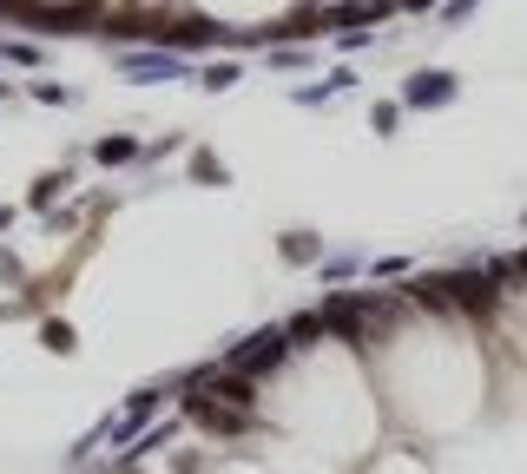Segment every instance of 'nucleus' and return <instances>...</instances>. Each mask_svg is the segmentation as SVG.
Wrapping results in <instances>:
<instances>
[{
  "mask_svg": "<svg viewBox=\"0 0 527 474\" xmlns=\"http://www.w3.org/2000/svg\"><path fill=\"white\" fill-rule=\"evenodd\" d=\"M178 402H185V422H198L205 435H218V442H238V435H251V428H257V415H251V409H231V402H218V395L185 389Z\"/></svg>",
  "mask_w": 527,
  "mask_h": 474,
  "instance_id": "nucleus-1",
  "label": "nucleus"
},
{
  "mask_svg": "<svg viewBox=\"0 0 527 474\" xmlns=\"http://www.w3.org/2000/svg\"><path fill=\"white\" fill-rule=\"evenodd\" d=\"M178 389H198V395H218V402H231V409H251L257 415V376H238L231 363H205V369H192V376L178 382Z\"/></svg>",
  "mask_w": 527,
  "mask_h": 474,
  "instance_id": "nucleus-2",
  "label": "nucleus"
},
{
  "mask_svg": "<svg viewBox=\"0 0 527 474\" xmlns=\"http://www.w3.org/2000/svg\"><path fill=\"white\" fill-rule=\"evenodd\" d=\"M284 356H290V336L284 330H251L244 343L224 349V363L238 369V376H271V369H284Z\"/></svg>",
  "mask_w": 527,
  "mask_h": 474,
  "instance_id": "nucleus-3",
  "label": "nucleus"
},
{
  "mask_svg": "<svg viewBox=\"0 0 527 474\" xmlns=\"http://www.w3.org/2000/svg\"><path fill=\"white\" fill-rule=\"evenodd\" d=\"M119 73L126 79H145V86H159V79H185V53H119Z\"/></svg>",
  "mask_w": 527,
  "mask_h": 474,
  "instance_id": "nucleus-4",
  "label": "nucleus"
},
{
  "mask_svg": "<svg viewBox=\"0 0 527 474\" xmlns=\"http://www.w3.org/2000/svg\"><path fill=\"white\" fill-rule=\"evenodd\" d=\"M455 99V73H409L402 79V106H416V112H435Z\"/></svg>",
  "mask_w": 527,
  "mask_h": 474,
  "instance_id": "nucleus-5",
  "label": "nucleus"
},
{
  "mask_svg": "<svg viewBox=\"0 0 527 474\" xmlns=\"http://www.w3.org/2000/svg\"><path fill=\"white\" fill-rule=\"evenodd\" d=\"M238 60H205V73H198V86H205V93H231V86H238Z\"/></svg>",
  "mask_w": 527,
  "mask_h": 474,
  "instance_id": "nucleus-6",
  "label": "nucleus"
},
{
  "mask_svg": "<svg viewBox=\"0 0 527 474\" xmlns=\"http://www.w3.org/2000/svg\"><path fill=\"white\" fill-rule=\"evenodd\" d=\"M93 158L99 165H132V158H139V139H99Z\"/></svg>",
  "mask_w": 527,
  "mask_h": 474,
  "instance_id": "nucleus-7",
  "label": "nucleus"
},
{
  "mask_svg": "<svg viewBox=\"0 0 527 474\" xmlns=\"http://www.w3.org/2000/svg\"><path fill=\"white\" fill-rule=\"evenodd\" d=\"M192 178H198V185H211V191H218L231 172H224V158H218V152H192Z\"/></svg>",
  "mask_w": 527,
  "mask_h": 474,
  "instance_id": "nucleus-8",
  "label": "nucleus"
},
{
  "mask_svg": "<svg viewBox=\"0 0 527 474\" xmlns=\"http://www.w3.org/2000/svg\"><path fill=\"white\" fill-rule=\"evenodd\" d=\"M60 191H66V172H47V178H40V185L27 191V205H33V211H47L53 198H60Z\"/></svg>",
  "mask_w": 527,
  "mask_h": 474,
  "instance_id": "nucleus-9",
  "label": "nucleus"
},
{
  "mask_svg": "<svg viewBox=\"0 0 527 474\" xmlns=\"http://www.w3.org/2000/svg\"><path fill=\"white\" fill-rule=\"evenodd\" d=\"M284 257H290V264H310V257H317V237H310V231H290L284 237Z\"/></svg>",
  "mask_w": 527,
  "mask_h": 474,
  "instance_id": "nucleus-10",
  "label": "nucleus"
},
{
  "mask_svg": "<svg viewBox=\"0 0 527 474\" xmlns=\"http://www.w3.org/2000/svg\"><path fill=\"white\" fill-rule=\"evenodd\" d=\"M40 343H47L53 356H73V330H66V323H47V330H40Z\"/></svg>",
  "mask_w": 527,
  "mask_h": 474,
  "instance_id": "nucleus-11",
  "label": "nucleus"
},
{
  "mask_svg": "<svg viewBox=\"0 0 527 474\" xmlns=\"http://www.w3.org/2000/svg\"><path fill=\"white\" fill-rule=\"evenodd\" d=\"M0 60H14V66H40V47H20V40H0Z\"/></svg>",
  "mask_w": 527,
  "mask_h": 474,
  "instance_id": "nucleus-12",
  "label": "nucleus"
},
{
  "mask_svg": "<svg viewBox=\"0 0 527 474\" xmlns=\"http://www.w3.org/2000/svg\"><path fill=\"white\" fill-rule=\"evenodd\" d=\"M33 99H40V106H66L73 93H66V86H53V79H40V86H33Z\"/></svg>",
  "mask_w": 527,
  "mask_h": 474,
  "instance_id": "nucleus-13",
  "label": "nucleus"
},
{
  "mask_svg": "<svg viewBox=\"0 0 527 474\" xmlns=\"http://www.w3.org/2000/svg\"><path fill=\"white\" fill-rule=\"evenodd\" d=\"M396 119H402V106H376V112H369V126L383 132V139H389V132H396Z\"/></svg>",
  "mask_w": 527,
  "mask_h": 474,
  "instance_id": "nucleus-14",
  "label": "nucleus"
},
{
  "mask_svg": "<svg viewBox=\"0 0 527 474\" xmlns=\"http://www.w3.org/2000/svg\"><path fill=\"white\" fill-rule=\"evenodd\" d=\"M462 14H475V0H448L442 7V20H462Z\"/></svg>",
  "mask_w": 527,
  "mask_h": 474,
  "instance_id": "nucleus-15",
  "label": "nucleus"
},
{
  "mask_svg": "<svg viewBox=\"0 0 527 474\" xmlns=\"http://www.w3.org/2000/svg\"><path fill=\"white\" fill-rule=\"evenodd\" d=\"M106 474H145V468H139V461H119V468H106Z\"/></svg>",
  "mask_w": 527,
  "mask_h": 474,
  "instance_id": "nucleus-16",
  "label": "nucleus"
},
{
  "mask_svg": "<svg viewBox=\"0 0 527 474\" xmlns=\"http://www.w3.org/2000/svg\"><path fill=\"white\" fill-rule=\"evenodd\" d=\"M7 218H14V211H7V205H0V231H7Z\"/></svg>",
  "mask_w": 527,
  "mask_h": 474,
  "instance_id": "nucleus-17",
  "label": "nucleus"
},
{
  "mask_svg": "<svg viewBox=\"0 0 527 474\" xmlns=\"http://www.w3.org/2000/svg\"><path fill=\"white\" fill-rule=\"evenodd\" d=\"M7 93H14V86H7V79H0V99H7Z\"/></svg>",
  "mask_w": 527,
  "mask_h": 474,
  "instance_id": "nucleus-18",
  "label": "nucleus"
}]
</instances>
